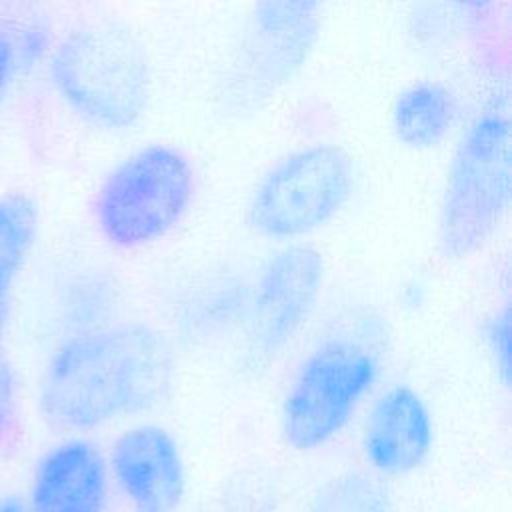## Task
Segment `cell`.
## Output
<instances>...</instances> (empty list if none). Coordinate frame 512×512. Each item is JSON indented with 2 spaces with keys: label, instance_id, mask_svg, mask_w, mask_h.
<instances>
[{
  "label": "cell",
  "instance_id": "obj_9",
  "mask_svg": "<svg viewBox=\"0 0 512 512\" xmlns=\"http://www.w3.org/2000/svg\"><path fill=\"white\" fill-rule=\"evenodd\" d=\"M110 470L134 512H176L186 492V466L174 434L160 424L122 430L110 446Z\"/></svg>",
  "mask_w": 512,
  "mask_h": 512
},
{
  "label": "cell",
  "instance_id": "obj_7",
  "mask_svg": "<svg viewBox=\"0 0 512 512\" xmlns=\"http://www.w3.org/2000/svg\"><path fill=\"white\" fill-rule=\"evenodd\" d=\"M316 2H260L252 8L226 76L232 108H258L306 66L320 38Z\"/></svg>",
  "mask_w": 512,
  "mask_h": 512
},
{
  "label": "cell",
  "instance_id": "obj_15",
  "mask_svg": "<svg viewBox=\"0 0 512 512\" xmlns=\"http://www.w3.org/2000/svg\"><path fill=\"white\" fill-rule=\"evenodd\" d=\"M486 348L494 370L498 372L504 386L510 378V312L508 304H502L486 324Z\"/></svg>",
  "mask_w": 512,
  "mask_h": 512
},
{
  "label": "cell",
  "instance_id": "obj_10",
  "mask_svg": "<svg viewBox=\"0 0 512 512\" xmlns=\"http://www.w3.org/2000/svg\"><path fill=\"white\" fill-rule=\"evenodd\" d=\"M362 456L380 476L418 470L434 446V416L422 394L408 384L382 390L362 424Z\"/></svg>",
  "mask_w": 512,
  "mask_h": 512
},
{
  "label": "cell",
  "instance_id": "obj_8",
  "mask_svg": "<svg viewBox=\"0 0 512 512\" xmlns=\"http://www.w3.org/2000/svg\"><path fill=\"white\" fill-rule=\"evenodd\" d=\"M324 278V256L310 244H286L264 260L248 306L246 350L254 362H270L290 346L314 312Z\"/></svg>",
  "mask_w": 512,
  "mask_h": 512
},
{
  "label": "cell",
  "instance_id": "obj_16",
  "mask_svg": "<svg viewBox=\"0 0 512 512\" xmlns=\"http://www.w3.org/2000/svg\"><path fill=\"white\" fill-rule=\"evenodd\" d=\"M14 406V376L10 366L0 358V434L6 428Z\"/></svg>",
  "mask_w": 512,
  "mask_h": 512
},
{
  "label": "cell",
  "instance_id": "obj_4",
  "mask_svg": "<svg viewBox=\"0 0 512 512\" xmlns=\"http://www.w3.org/2000/svg\"><path fill=\"white\" fill-rule=\"evenodd\" d=\"M380 352L350 332L326 336L296 364L280 402L282 440L312 452L332 442L380 380Z\"/></svg>",
  "mask_w": 512,
  "mask_h": 512
},
{
  "label": "cell",
  "instance_id": "obj_2",
  "mask_svg": "<svg viewBox=\"0 0 512 512\" xmlns=\"http://www.w3.org/2000/svg\"><path fill=\"white\" fill-rule=\"evenodd\" d=\"M48 74L60 100L102 130L134 128L150 104L146 48L118 24L96 22L68 32L52 50Z\"/></svg>",
  "mask_w": 512,
  "mask_h": 512
},
{
  "label": "cell",
  "instance_id": "obj_13",
  "mask_svg": "<svg viewBox=\"0 0 512 512\" xmlns=\"http://www.w3.org/2000/svg\"><path fill=\"white\" fill-rule=\"evenodd\" d=\"M38 234V208L26 194L0 198V302L28 260Z\"/></svg>",
  "mask_w": 512,
  "mask_h": 512
},
{
  "label": "cell",
  "instance_id": "obj_5",
  "mask_svg": "<svg viewBox=\"0 0 512 512\" xmlns=\"http://www.w3.org/2000/svg\"><path fill=\"white\" fill-rule=\"evenodd\" d=\"M194 168L166 142H150L124 156L100 182L92 214L102 238L122 250L168 236L194 200Z\"/></svg>",
  "mask_w": 512,
  "mask_h": 512
},
{
  "label": "cell",
  "instance_id": "obj_18",
  "mask_svg": "<svg viewBox=\"0 0 512 512\" xmlns=\"http://www.w3.org/2000/svg\"><path fill=\"white\" fill-rule=\"evenodd\" d=\"M0 512H30V510L18 498H4V500H0Z\"/></svg>",
  "mask_w": 512,
  "mask_h": 512
},
{
  "label": "cell",
  "instance_id": "obj_6",
  "mask_svg": "<svg viewBox=\"0 0 512 512\" xmlns=\"http://www.w3.org/2000/svg\"><path fill=\"white\" fill-rule=\"evenodd\" d=\"M354 190L350 156L318 142L278 158L258 178L246 202L248 226L272 240H296L334 220Z\"/></svg>",
  "mask_w": 512,
  "mask_h": 512
},
{
  "label": "cell",
  "instance_id": "obj_12",
  "mask_svg": "<svg viewBox=\"0 0 512 512\" xmlns=\"http://www.w3.org/2000/svg\"><path fill=\"white\" fill-rule=\"evenodd\" d=\"M458 116L454 92L438 80H416L392 102L390 124L394 136L410 148L440 144Z\"/></svg>",
  "mask_w": 512,
  "mask_h": 512
},
{
  "label": "cell",
  "instance_id": "obj_11",
  "mask_svg": "<svg viewBox=\"0 0 512 512\" xmlns=\"http://www.w3.org/2000/svg\"><path fill=\"white\" fill-rule=\"evenodd\" d=\"M108 464L86 438L52 446L38 462L28 494L30 512H104Z\"/></svg>",
  "mask_w": 512,
  "mask_h": 512
},
{
  "label": "cell",
  "instance_id": "obj_17",
  "mask_svg": "<svg viewBox=\"0 0 512 512\" xmlns=\"http://www.w3.org/2000/svg\"><path fill=\"white\" fill-rule=\"evenodd\" d=\"M16 62V48L14 44L0 36V100H2V94H4V88L8 84V78H10V70Z\"/></svg>",
  "mask_w": 512,
  "mask_h": 512
},
{
  "label": "cell",
  "instance_id": "obj_1",
  "mask_svg": "<svg viewBox=\"0 0 512 512\" xmlns=\"http://www.w3.org/2000/svg\"><path fill=\"white\" fill-rule=\"evenodd\" d=\"M176 356L152 324L122 320L80 330L50 354L38 386L42 416L60 430L90 432L146 412L172 388Z\"/></svg>",
  "mask_w": 512,
  "mask_h": 512
},
{
  "label": "cell",
  "instance_id": "obj_3",
  "mask_svg": "<svg viewBox=\"0 0 512 512\" xmlns=\"http://www.w3.org/2000/svg\"><path fill=\"white\" fill-rule=\"evenodd\" d=\"M510 122L500 110L474 116L448 160L436 212V246L446 260L476 254L502 224L512 190Z\"/></svg>",
  "mask_w": 512,
  "mask_h": 512
},
{
  "label": "cell",
  "instance_id": "obj_14",
  "mask_svg": "<svg viewBox=\"0 0 512 512\" xmlns=\"http://www.w3.org/2000/svg\"><path fill=\"white\" fill-rule=\"evenodd\" d=\"M306 512H394V506L382 482L368 474L344 472L314 492Z\"/></svg>",
  "mask_w": 512,
  "mask_h": 512
},
{
  "label": "cell",
  "instance_id": "obj_19",
  "mask_svg": "<svg viewBox=\"0 0 512 512\" xmlns=\"http://www.w3.org/2000/svg\"><path fill=\"white\" fill-rule=\"evenodd\" d=\"M2 318H4V302H0V330H2Z\"/></svg>",
  "mask_w": 512,
  "mask_h": 512
}]
</instances>
